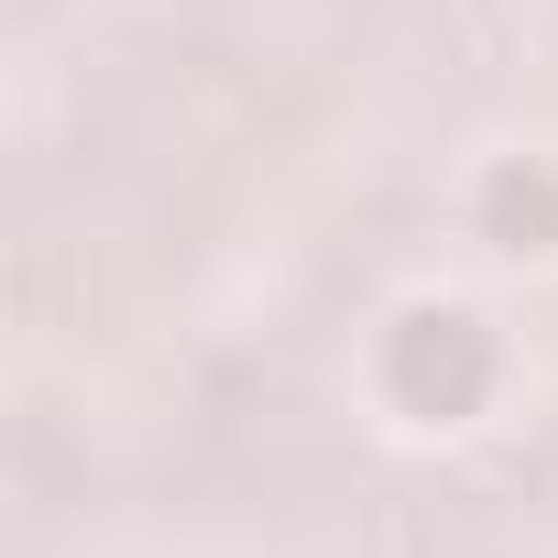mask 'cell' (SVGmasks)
Wrapping results in <instances>:
<instances>
[{
	"instance_id": "6da1fadb",
	"label": "cell",
	"mask_w": 558,
	"mask_h": 558,
	"mask_svg": "<svg viewBox=\"0 0 558 558\" xmlns=\"http://www.w3.org/2000/svg\"><path fill=\"white\" fill-rule=\"evenodd\" d=\"M493 230H504V252H558V186H547L536 165H525V175L504 165V175H493Z\"/></svg>"
}]
</instances>
